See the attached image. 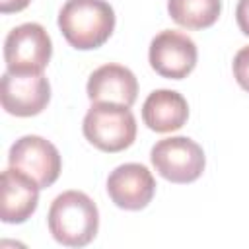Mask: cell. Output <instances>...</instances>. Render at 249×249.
Returning <instances> with one entry per match:
<instances>
[{
    "mask_svg": "<svg viewBox=\"0 0 249 249\" xmlns=\"http://www.w3.org/2000/svg\"><path fill=\"white\" fill-rule=\"evenodd\" d=\"M84 136L101 152H123L136 138V119L130 107L121 103H93L82 123Z\"/></svg>",
    "mask_w": 249,
    "mask_h": 249,
    "instance_id": "3",
    "label": "cell"
},
{
    "mask_svg": "<svg viewBox=\"0 0 249 249\" xmlns=\"http://www.w3.org/2000/svg\"><path fill=\"white\" fill-rule=\"evenodd\" d=\"M47 224L51 235L60 245L84 247L97 235L99 212L86 193L64 191L51 202Z\"/></svg>",
    "mask_w": 249,
    "mask_h": 249,
    "instance_id": "2",
    "label": "cell"
},
{
    "mask_svg": "<svg viewBox=\"0 0 249 249\" xmlns=\"http://www.w3.org/2000/svg\"><path fill=\"white\" fill-rule=\"evenodd\" d=\"M31 0H0V12L2 14H14V12H21L29 6Z\"/></svg>",
    "mask_w": 249,
    "mask_h": 249,
    "instance_id": "16",
    "label": "cell"
},
{
    "mask_svg": "<svg viewBox=\"0 0 249 249\" xmlns=\"http://www.w3.org/2000/svg\"><path fill=\"white\" fill-rule=\"evenodd\" d=\"M66 43L78 51L101 47L115 29V12L105 0H66L58 12Z\"/></svg>",
    "mask_w": 249,
    "mask_h": 249,
    "instance_id": "1",
    "label": "cell"
},
{
    "mask_svg": "<svg viewBox=\"0 0 249 249\" xmlns=\"http://www.w3.org/2000/svg\"><path fill=\"white\" fill-rule=\"evenodd\" d=\"M86 91L91 103L107 101L132 107L138 95V80L126 66L103 64L91 72Z\"/></svg>",
    "mask_w": 249,
    "mask_h": 249,
    "instance_id": "11",
    "label": "cell"
},
{
    "mask_svg": "<svg viewBox=\"0 0 249 249\" xmlns=\"http://www.w3.org/2000/svg\"><path fill=\"white\" fill-rule=\"evenodd\" d=\"M167 12L175 23L187 29L212 27L222 12L220 0H167Z\"/></svg>",
    "mask_w": 249,
    "mask_h": 249,
    "instance_id": "13",
    "label": "cell"
},
{
    "mask_svg": "<svg viewBox=\"0 0 249 249\" xmlns=\"http://www.w3.org/2000/svg\"><path fill=\"white\" fill-rule=\"evenodd\" d=\"M235 19H237V27L241 29V33L249 35V0H239L237 2Z\"/></svg>",
    "mask_w": 249,
    "mask_h": 249,
    "instance_id": "15",
    "label": "cell"
},
{
    "mask_svg": "<svg viewBox=\"0 0 249 249\" xmlns=\"http://www.w3.org/2000/svg\"><path fill=\"white\" fill-rule=\"evenodd\" d=\"M53 43L41 23H21L4 41V60L8 72H43L51 60Z\"/></svg>",
    "mask_w": 249,
    "mask_h": 249,
    "instance_id": "5",
    "label": "cell"
},
{
    "mask_svg": "<svg viewBox=\"0 0 249 249\" xmlns=\"http://www.w3.org/2000/svg\"><path fill=\"white\" fill-rule=\"evenodd\" d=\"M189 119L187 99L175 89H156L142 105V121L154 132L179 130Z\"/></svg>",
    "mask_w": 249,
    "mask_h": 249,
    "instance_id": "12",
    "label": "cell"
},
{
    "mask_svg": "<svg viewBox=\"0 0 249 249\" xmlns=\"http://www.w3.org/2000/svg\"><path fill=\"white\" fill-rule=\"evenodd\" d=\"M0 101L10 115H39L51 101V84L43 72L19 74L6 70L0 80Z\"/></svg>",
    "mask_w": 249,
    "mask_h": 249,
    "instance_id": "7",
    "label": "cell"
},
{
    "mask_svg": "<svg viewBox=\"0 0 249 249\" xmlns=\"http://www.w3.org/2000/svg\"><path fill=\"white\" fill-rule=\"evenodd\" d=\"M233 78L235 82L245 89L249 91V45L247 47H241L235 56H233Z\"/></svg>",
    "mask_w": 249,
    "mask_h": 249,
    "instance_id": "14",
    "label": "cell"
},
{
    "mask_svg": "<svg viewBox=\"0 0 249 249\" xmlns=\"http://www.w3.org/2000/svg\"><path fill=\"white\" fill-rule=\"evenodd\" d=\"M150 160L154 169L167 181L185 185L196 181L206 165L204 150L189 136L161 138L152 146Z\"/></svg>",
    "mask_w": 249,
    "mask_h": 249,
    "instance_id": "4",
    "label": "cell"
},
{
    "mask_svg": "<svg viewBox=\"0 0 249 249\" xmlns=\"http://www.w3.org/2000/svg\"><path fill=\"white\" fill-rule=\"evenodd\" d=\"M8 161L12 167L29 175L39 189L51 187L62 169V160L53 142L37 134H25L18 138L8 154Z\"/></svg>",
    "mask_w": 249,
    "mask_h": 249,
    "instance_id": "6",
    "label": "cell"
},
{
    "mask_svg": "<svg viewBox=\"0 0 249 249\" xmlns=\"http://www.w3.org/2000/svg\"><path fill=\"white\" fill-rule=\"evenodd\" d=\"M39 185L16 167L2 171L0 218L4 224H23L37 210Z\"/></svg>",
    "mask_w": 249,
    "mask_h": 249,
    "instance_id": "10",
    "label": "cell"
},
{
    "mask_svg": "<svg viewBox=\"0 0 249 249\" xmlns=\"http://www.w3.org/2000/svg\"><path fill=\"white\" fill-rule=\"evenodd\" d=\"M107 195L123 210H142L156 195V179L142 163H123L109 173Z\"/></svg>",
    "mask_w": 249,
    "mask_h": 249,
    "instance_id": "9",
    "label": "cell"
},
{
    "mask_svg": "<svg viewBox=\"0 0 249 249\" xmlns=\"http://www.w3.org/2000/svg\"><path fill=\"white\" fill-rule=\"evenodd\" d=\"M148 58L150 66L161 78L183 80L195 70L198 51L187 33L163 29L152 39Z\"/></svg>",
    "mask_w": 249,
    "mask_h": 249,
    "instance_id": "8",
    "label": "cell"
}]
</instances>
